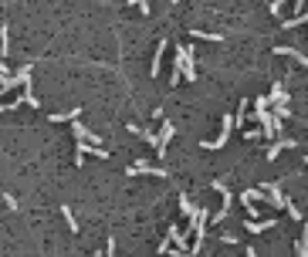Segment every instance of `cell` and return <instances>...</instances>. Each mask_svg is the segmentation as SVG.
Masks as SVG:
<instances>
[{
  "label": "cell",
  "instance_id": "obj_19",
  "mask_svg": "<svg viewBox=\"0 0 308 257\" xmlns=\"http://www.w3.org/2000/svg\"><path fill=\"white\" fill-rule=\"evenodd\" d=\"M14 78H17L20 85H27V81H31V64H20V68L14 71Z\"/></svg>",
  "mask_w": 308,
  "mask_h": 257
},
{
  "label": "cell",
  "instance_id": "obj_21",
  "mask_svg": "<svg viewBox=\"0 0 308 257\" xmlns=\"http://www.w3.org/2000/svg\"><path fill=\"white\" fill-rule=\"evenodd\" d=\"M285 3H288V0H271V7H268V14H271V17H278V14H281V7H285Z\"/></svg>",
  "mask_w": 308,
  "mask_h": 257
},
{
  "label": "cell",
  "instance_id": "obj_27",
  "mask_svg": "<svg viewBox=\"0 0 308 257\" xmlns=\"http://www.w3.org/2000/svg\"><path fill=\"white\" fill-rule=\"evenodd\" d=\"M91 257H105V251H95V254H91Z\"/></svg>",
  "mask_w": 308,
  "mask_h": 257
},
{
  "label": "cell",
  "instance_id": "obj_4",
  "mask_svg": "<svg viewBox=\"0 0 308 257\" xmlns=\"http://www.w3.org/2000/svg\"><path fill=\"white\" fill-rule=\"evenodd\" d=\"M261 190L268 193V203H271V206H278V210H285V206H288V196L281 193V186H278V183H264Z\"/></svg>",
  "mask_w": 308,
  "mask_h": 257
},
{
  "label": "cell",
  "instance_id": "obj_23",
  "mask_svg": "<svg viewBox=\"0 0 308 257\" xmlns=\"http://www.w3.org/2000/svg\"><path fill=\"white\" fill-rule=\"evenodd\" d=\"M105 257H115V237L105 240Z\"/></svg>",
  "mask_w": 308,
  "mask_h": 257
},
{
  "label": "cell",
  "instance_id": "obj_26",
  "mask_svg": "<svg viewBox=\"0 0 308 257\" xmlns=\"http://www.w3.org/2000/svg\"><path fill=\"white\" fill-rule=\"evenodd\" d=\"M244 254H247V257H257V251H254V247H247V251H244Z\"/></svg>",
  "mask_w": 308,
  "mask_h": 257
},
{
  "label": "cell",
  "instance_id": "obj_10",
  "mask_svg": "<svg viewBox=\"0 0 308 257\" xmlns=\"http://www.w3.org/2000/svg\"><path fill=\"white\" fill-rule=\"evenodd\" d=\"M163 51H166V41H159L156 44V55H153V64H149V74H159V68H163Z\"/></svg>",
  "mask_w": 308,
  "mask_h": 257
},
{
  "label": "cell",
  "instance_id": "obj_15",
  "mask_svg": "<svg viewBox=\"0 0 308 257\" xmlns=\"http://www.w3.org/2000/svg\"><path fill=\"white\" fill-rule=\"evenodd\" d=\"M173 132H176V128H173V122H163V126H159V132H156V135H159V146H163V152H166V142L173 139Z\"/></svg>",
  "mask_w": 308,
  "mask_h": 257
},
{
  "label": "cell",
  "instance_id": "obj_18",
  "mask_svg": "<svg viewBox=\"0 0 308 257\" xmlns=\"http://www.w3.org/2000/svg\"><path fill=\"white\" fill-rule=\"evenodd\" d=\"M295 251H298V257H308V223L302 230V237H298V244H295Z\"/></svg>",
  "mask_w": 308,
  "mask_h": 257
},
{
  "label": "cell",
  "instance_id": "obj_20",
  "mask_svg": "<svg viewBox=\"0 0 308 257\" xmlns=\"http://www.w3.org/2000/svg\"><path fill=\"white\" fill-rule=\"evenodd\" d=\"M61 217H65V223H68V230L72 234H78V223H75V213L68 210V206H61Z\"/></svg>",
  "mask_w": 308,
  "mask_h": 257
},
{
  "label": "cell",
  "instance_id": "obj_5",
  "mask_svg": "<svg viewBox=\"0 0 308 257\" xmlns=\"http://www.w3.org/2000/svg\"><path fill=\"white\" fill-rule=\"evenodd\" d=\"M72 132H75V139L78 142H91V146H98V142H102V135H95V132H91V128H85L81 126V122H72Z\"/></svg>",
  "mask_w": 308,
  "mask_h": 257
},
{
  "label": "cell",
  "instance_id": "obj_24",
  "mask_svg": "<svg viewBox=\"0 0 308 257\" xmlns=\"http://www.w3.org/2000/svg\"><path fill=\"white\" fill-rule=\"evenodd\" d=\"M244 112H247V102H240V109H237V128L244 126Z\"/></svg>",
  "mask_w": 308,
  "mask_h": 257
},
{
  "label": "cell",
  "instance_id": "obj_17",
  "mask_svg": "<svg viewBox=\"0 0 308 257\" xmlns=\"http://www.w3.org/2000/svg\"><path fill=\"white\" fill-rule=\"evenodd\" d=\"M180 210H183V217H190V220L197 217V206L190 203V196H186V193H180Z\"/></svg>",
  "mask_w": 308,
  "mask_h": 257
},
{
  "label": "cell",
  "instance_id": "obj_11",
  "mask_svg": "<svg viewBox=\"0 0 308 257\" xmlns=\"http://www.w3.org/2000/svg\"><path fill=\"white\" fill-rule=\"evenodd\" d=\"M308 24V10L305 14H295L291 20H281V31H295V27H305Z\"/></svg>",
  "mask_w": 308,
  "mask_h": 257
},
{
  "label": "cell",
  "instance_id": "obj_16",
  "mask_svg": "<svg viewBox=\"0 0 308 257\" xmlns=\"http://www.w3.org/2000/svg\"><path fill=\"white\" fill-rule=\"evenodd\" d=\"M190 37H197V41H224V34H210V31H200V27H193Z\"/></svg>",
  "mask_w": 308,
  "mask_h": 257
},
{
  "label": "cell",
  "instance_id": "obj_25",
  "mask_svg": "<svg viewBox=\"0 0 308 257\" xmlns=\"http://www.w3.org/2000/svg\"><path fill=\"white\" fill-rule=\"evenodd\" d=\"M295 10H298V14H305V0H295Z\"/></svg>",
  "mask_w": 308,
  "mask_h": 257
},
{
  "label": "cell",
  "instance_id": "obj_22",
  "mask_svg": "<svg viewBox=\"0 0 308 257\" xmlns=\"http://www.w3.org/2000/svg\"><path fill=\"white\" fill-rule=\"evenodd\" d=\"M285 210H288V213H291V220H302V210H298V206H295V203H291V200H288V206H285Z\"/></svg>",
  "mask_w": 308,
  "mask_h": 257
},
{
  "label": "cell",
  "instance_id": "obj_14",
  "mask_svg": "<svg viewBox=\"0 0 308 257\" xmlns=\"http://www.w3.org/2000/svg\"><path fill=\"white\" fill-rule=\"evenodd\" d=\"M78 115H81V109H68V112H58V115H48V119H51V122H75Z\"/></svg>",
  "mask_w": 308,
  "mask_h": 257
},
{
  "label": "cell",
  "instance_id": "obj_29",
  "mask_svg": "<svg viewBox=\"0 0 308 257\" xmlns=\"http://www.w3.org/2000/svg\"><path fill=\"white\" fill-rule=\"evenodd\" d=\"M173 3H180V0H173Z\"/></svg>",
  "mask_w": 308,
  "mask_h": 257
},
{
  "label": "cell",
  "instance_id": "obj_2",
  "mask_svg": "<svg viewBox=\"0 0 308 257\" xmlns=\"http://www.w3.org/2000/svg\"><path fill=\"white\" fill-rule=\"evenodd\" d=\"M231 128H234V115H224V119H220V135H217L214 142L207 139V142H200V146H203V149H224L227 139H231Z\"/></svg>",
  "mask_w": 308,
  "mask_h": 257
},
{
  "label": "cell",
  "instance_id": "obj_8",
  "mask_svg": "<svg viewBox=\"0 0 308 257\" xmlns=\"http://www.w3.org/2000/svg\"><path fill=\"white\" fill-rule=\"evenodd\" d=\"M268 98H271V105L278 109V105H288V92H285V85L281 81H274L271 85V92H268Z\"/></svg>",
  "mask_w": 308,
  "mask_h": 257
},
{
  "label": "cell",
  "instance_id": "obj_28",
  "mask_svg": "<svg viewBox=\"0 0 308 257\" xmlns=\"http://www.w3.org/2000/svg\"><path fill=\"white\" fill-rule=\"evenodd\" d=\"M305 166H308V156H305Z\"/></svg>",
  "mask_w": 308,
  "mask_h": 257
},
{
  "label": "cell",
  "instance_id": "obj_6",
  "mask_svg": "<svg viewBox=\"0 0 308 257\" xmlns=\"http://www.w3.org/2000/svg\"><path fill=\"white\" fill-rule=\"evenodd\" d=\"M78 156L85 159V156H98V159H109V149H102V146H91V142H75Z\"/></svg>",
  "mask_w": 308,
  "mask_h": 257
},
{
  "label": "cell",
  "instance_id": "obj_7",
  "mask_svg": "<svg viewBox=\"0 0 308 257\" xmlns=\"http://www.w3.org/2000/svg\"><path fill=\"white\" fill-rule=\"evenodd\" d=\"M274 55H285V58H291L295 64H302V68H308V58L302 55V51H298V48H288V44H278V48H274Z\"/></svg>",
  "mask_w": 308,
  "mask_h": 257
},
{
  "label": "cell",
  "instance_id": "obj_13",
  "mask_svg": "<svg viewBox=\"0 0 308 257\" xmlns=\"http://www.w3.org/2000/svg\"><path fill=\"white\" fill-rule=\"evenodd\" d=\"M7 51H10V27L0 24V58L7 61Z\"/></svg>",
  "mask_w": 308,
  "mask_h": 257
},
{
  "label": "cell",
  "instance_id": "obj_9",
  "mask_svg": "<svg viewBox=\"0 0 308 257\" xmlns=\"http://www.w3.org/2000/svg\"><path fill=\"white\" fill-rule=\"evenodd\" d=\"M295 146H298L295 139H278V142H271V146H268V152H264V156H268V159H278V152H281V149H295Z\"/></svg>",
  "mask_w": 308,
  "mask_h": 257
},
{
  "label": "cell",
  "instance_id": "obj_1",
  "mask_svg": "<svg viewBox=\"0 0 308 257\" xmlns=\"http://www.w3.org/2000/svg\"><path fill=\"white\" fill-rule=\"evenodd\" d=\"M197 58H193V48L186 44H176V68H173V85H180V74H186V81H197Z\"/></svg>",
  "mask_w": 308,
  "mask_h": 257
},
{
  "label": "cell",
  "instance_id": "obj_3",
  "mask_svg": "<svg viewBox=\"0 0 308 257\" xmlns=\"http://www.w3.org/2000/svg\"><path fill=\"white\" fill-rule=\"evenodd\" d=\"M126 173H129V176H143V173H146V176H163V180L169 176V169H156V166H149L146 159H136V163H132Z\"/></svg>",
  "mask_w": 308,
  "mask_h": 257
},
{
  "label": "cell",
  "instance_id": "obj_12",
  "mask_svg": "<svg viewBox=\"0 0 308 257\" xmlns=\"http://www.w3.org/2000/svg\"><path fill=\"white\" fill-rule=\"evenodd\" d=\"M244 223H247V230H251V234H261V230H271L278 220H271V217H268L264 223H261V220H244Z\"/></svg>",
  "mask_w": 308,
  "mask_h": 257
}]
</instances>
